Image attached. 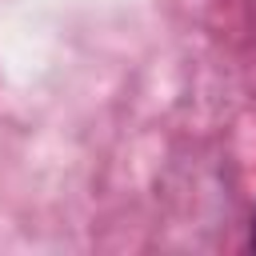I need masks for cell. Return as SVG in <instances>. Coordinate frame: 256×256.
Here are the masks:
<instances>
[{
    "label": "cell",
    "mask_w": 256,
    "mask_h": 256,
    "mask_svg": "<svg viewBox=\"0 0 256 256\" xmlns=\"http://www.w3.org/2000/svg\"><path fill=\"white\" fill-rule=\"evenodd\" d=\"M252 244H256V224H252Z\"/></svg>",
    "instance_id": "cell-1"
}]
</instances>
